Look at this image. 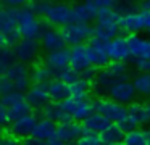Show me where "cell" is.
Returning <instances> with one entry per match:
<instances>
[{"label":"cell","mask_w":150,"mask_h":145,"mask_svg":"<svg viewBox=\"0 0 150 145\" xmlns=\"http://www.w3.org/2000/svg\"><path fill=\"white\" fill-rule=\"evenodd\" d=\"M31 10L37 16H44L50 26L63 28L73 21V6L66 2H50V0H33Z\"/></svg>","instance_id":"6da1fadb"},{"label":"cell","mask_w":150,"mask_h":145,"mask_svg":"<svg viewBox=\"0 0 150 145\" xmlns=\"http://www.w3.org/2000/svg\"><path fill=\"white\" fill-rule=\"evenodd\" d=\"M121 79H129V68L126 61H110L98 68L92 81V90L97 95H107L108 89Z\"/></svg>","instance_id":"7a4b0ae2"},{"label":"cell","mask_w":150,"mask_h":145,"mask_svg":"<svg viewBox=\"0 0 150 145\" xmlns=\"http://www.w3.org/2000/svg\"><path fill=\"white\" fill-rule=\"evenodd\" d=\"M120 13L115 8H107L97 11V16L94 19V37L102 39L108 42L115 35L121 34V26H120Z\"/></svg>","instance_id":"3957f363"},{"label":"cell","mask_w":150,"mask_h":145,"mask_svg":"<svg viewBox=\"0 0 150 145\" xmlns=\"http://www.w3.org/2000/svg\"><path fill=\"white\" fill-rule=\"evenodd\" d=\"M18 19V31H20L21 37H29V39H39L42 31L45 29L44 23L39 19V16L29 8H18L16 13Z\"/></svg>","instance_id":"277c9868"},{"label":"cell","mask_w":150,"mask_h":145,"mask_svg":"<svg viewBox=\"0 0 150 145\" xmlns=\"http://www.w3.org/2000/svg\"><path fill=\"white\" fill-rule=\"evenodd\" d=\"M120 26L121 32L124 34H136V32H144L150 29V11L147 10H132V11L123 13L120 16Z\"/></svg>","instance_id":"5b68a950"},{"label":"cell","mask_w":150,"mask_h":145,"mask_svg":"<svg viewBox=\"0 0 150 145\" xmlns=\"http://www.w3.org/2000/svg\"><path fill=\"white\" fill-rule=\"evenodd\" d=\"M16 13H18V8L0 6V32L5 35V44L8 47L15 45L21 39V34L18 31Z\"/></svg>","instance_id":"8992f818"},{"label":"cell","mask_w":150,"mask_h":145,"mask_svg":"<svg viewBox=\"0 0 150 145\" xmlns=\"http://www.w3.org/2000/svg\"><path fill=\"white\" fill-rule=\"evenodd\" d=\"M82 132H84L82 122L74 121V119H68V121L58 122L55 135H53L50 140H47V144H50V145L73 144V142H78L79 135H81Z\"/></svg>","instance_id":"52a82bcc"},{"label":"cell","mask_w":150,"mask_h":145,"mask_svg":"<svg viewBox=\"0 0 150 145\" xmlns=\"http://www.w3.org/2000/svg\"><path fill=\"white\" fill-rule=\"evenodd\" d=\"M63 37L66 45H76V44H86L89 39L94 37V28L89 23H76L71 21L62 28Z\"/></svg>","instance_id":"ba28073f"},{"label":"cell","mask_w":150,"mask_h":145,"mask_svg":"<svg viewBox=\"0 0 150 145\" xmlns=\"http://www.w3.org/2000/svg\"><path fill=\"white\" fill-rule=\"evenodd\" d=\"M94 111L102 113L103 116H107L111 122H120L121 119L126 116L127 113V106L123 103L115 102L110 97H103L100 95L98 98L94 100Z\"/></svg>","instance_id":"9c48e42d"},{"label":"cell","mask_w":150,"mask_h":145,"mask_svg":"<svg viewBox=\"0 0 150 145\" xmlns=\"http://www.w3.org/2000/svg\"><path fill=\"white\" fill-rule=\"evenodd\" d=\"M62 106L66 111V115L69 116V119H74V121L82 122L92 111H94V102H91L89 98H68L62 100Z\"/></svg>","instance_id":"30bf717a"},{"label":"cell","mask_w":150,"mask_h":145,"mask_svg":"<svg viewBox=\"0 0 150 145\" xmlns=\"http://www.w3.org/2000/svg\"><path fill=\"white\" fill-rule=\"evenodd\" d=\"M13 52L18 61L21 63H33L37 60L40 53V42L37 39H29V37H21L16 44L13 45Z\"/></svg>","instance_id":"8fae6325"},{"label":"cell","mask_w":150,"mask_h":145,"mask_svg":"<svg viewBox=\"0 0 150 145\" xmlns=\"http://www.w3.org/2000/svg\"><path fill=\"white\" fill-rule=\"evenodd\" d=\"M107 97H110L115 102L123 103V105L127 106L129 103L136 102L137 93H136V89H134L131 79H121V81H118V82H115L113 86L108 89Z\"/></svg>","instance_id":"7c38bea8"},{"label":"cell","mask_w":150,"mask_h":145,"mask_svg":"<svg viewBox=\"0 0 150 145\" xmlns=\"http://www.w3.org/2000/svg\"><path fill=\"white\" fill-rule=\"evenodd\" d=\"M87 47V55H89V61L94 68H102L107 63H110V57H108V48H107V42L102 39L92 37L86 42Z\"/></svg>","instance_id":"4fadbf2b"},{"label":"cell","mask_w":150,"mask_h":145,"mask_svg":"<svg viewBox=\"0 0 150 145\" xmlns=\"http://www.w3.org/2000/svg\"><path fill=\"white\" fill-rule=\"evenodd\" d=\"M5 74L11 79V82H13V86L16 90L24 92V90L29 89V86H31V69L28 68L26 63H21V61L16 60L15 63H11L10 66H8V69L5 71Z\"/></svg>","instance_id":"5bb4252c"},{"label":"cell","mask_w":150,"mask_h":145,"mask_svg":"<svg viewBox=\"0 0 150 145\" xmlns=\"http://www.w3.org/2000/svg\"><path fill=\"white\" fill-rule=\"evenodd\" d=\"M37 122V118L33 113H26V115L20 116L16 119H11L10 121V134H13L16 139L24 140L26 137H29L33 134V129Z\"/></svg>","instance_id":"9a60e30c"},{"label":"cell","mask_w":150,"mask_h":145,"mask_svg":"<svg viewBox=\"0 0 150 145\" xmlns=\"http://www.w3.org/2000/svg\"><path fill=\"white\" fill-rule=\"evenodd\" d=\"M107 48H108V57H110L111 61H129L131 60L126 34L124 35L118 34L113 39H110L107 42Z\"/></svg>","instance_id":"2e32d148"},{"label":"cell","mask_w":150,"mask_h":145,"mask_svg":"<svg viewBox=\"0 0 150 145\" xmlns=\"http://www.w3.org/2000/svg\"><path fill=\"white\" fill-rule=\"evenodd\" d=\"M39 39H40V47L47 52L58 50V48L66 47V42H65V37H63L62 29L57 28V26L45 28Z\"/></svg>","instance_id":"e0dca14e"},{"label":"cell","mask_w":150,"mask_h":145,"mask_svg":"<svg viewBox=\"0 0 150 145\" xmlns=\"http://www.w3.org/2000/svg\"><path fill=\"white\" fill-rule=\"evenodd\" d=\"M26 95V102L31 105V108L34 110H42L47 103L50 102L49 90H47V84L34 82V86H29Z\"/></svg>","instance_id":"ac0fdd59"},{"label":"cell","mask_w":150,"mask_h":145,"mask_svg":"<svg viewBox=\"0 0 150 145\" xmlns=\"http://www.w3.org/2000/svg\"><path fill=\"white\" fill-rule=\"evenodd\" d=\"M127 47H129L131 60L137 57H150V37H145L140 32L126 34Z\"/></svg>","instance_id":"d6986e66"},{"label":"cell","mask_w":150,"mask_h":145,"mask_svg":"<svg viewBox=\"0 0 150 145\" xmlns=\"http://www.w3.org/2000/svg\"><path fill=\"white\" fill-rule=\"evenodd\" d=\"M69 66H71L73 69H76L79 74L92 66L91 61H89V55H87V47H86V44L71 45V48H69Z\"/></svg>","instance_id":"ffe728a7"},{"label":"cell","mask_w":150,"mask_h":145,"mask_svg":"<svg viewBox=\"0 0 150 145\" xmlns=\"http://www.w3.org/2000/svg\"><path fill=\"white\" fill-rule=\"evenodd\" d=\"M127 116L136 126L145 127L150 124V102H132L127 105Z\"/></svg>","instance_id":"44dd1931"},{"label":"cell","mask_w":150,"mask_h":145,"mask_svg":"<svg viewBox=\"0 0 150 145\" xmlns=\"http://www.w3.org/2000/svg\"><path fill=\"white\" fill-rule=\"evenodd\" d=\"M44 63L53 71V74H57L60 69H63L65 66L69 64V48L63 47V48H58V50L47 52Z\"/></svg>","instance_id":"7402d4cb"},{"label":"cell","mask_w":150,"mask_h":145,"mask_svg":"<svg viewBox=\"0 0 150 145\" xmlns=\"http://www.w3.org/2000/svg\"><path fill=\"white\" fill-rule=\"evenodd\" d=\"M55 131H57V122L44 116L42 119H37L31 135L36 137L37 140H40L42 144H47V140H50L55 135Z\"/></svg>","instance_id":"603a6c76"},{"label":"cell","mask_w":150,"mask_h":145,"mask_svg":"<svg viewBox=\"0 0 150 145\" xmlns=\"http://www.w3.org/2000/svg\"><path fill=\"white\" fill-rule=\"evenodd\" d=\"M110 124H111L110 119L98 111H92L91 115L82 121V127H84L86 131H92V132H97V134L103 132Z\"/></svg>","instance_id":"cb8c5ba5"},{"label":"cell","mask_w":150,"mask_h":145,"mask_svg":"<svg viewBox=\"0 0 150 145\" xmlns=\"http://www.w3.org/2000/svg\"><path fill=\"white\" fill-rule=\"evenodd\" d=\"M95 16H97V10L87 2H78L76 5H73V21L91 24L95 19Z\"/></svg>","instance_id":"d4e9b609"},{"label":"cell","mask_w":150,"mask_h":145,"mask_svg":"<svg viewBox=\"0 0 150 145\" xmlns=\"http://www.w3.org/2000/svg\"><path fill=\"white\" fill-rule=\"evenodd\" d=\"M47 90H49V97L52 102H62V100L69 97V87L66 82H63L58 77H52L47 82Z\"/></svg>","instance_id":"484cf974"},{"label":"cell","mask_w":150,"mask_h":145,"mask_svg":"<svg viewBox=\"0 0 150 145\" xmlns=\"http://www.w3.org/2000/svg\"><path fill=\"white\" fill-rule=\"evenodd\" d=\"M131 82H132L134 89H136L137 97L150 100V73L136 71V74L132 76Z\"/></svg>","instance_id":"4316f807"},{"label":"cell","mask_w":150,"mask_h":145,"mask_svg":"<svg viewBox=\"0 0 150 145\" xmlns=\"http://www.w3.org/2000/svg\"><path fill=\"white\" fill-rule=\"evenodd\" d=\"M68 87H69V97H73V98H89V95L92 92V82L82 76H79L74 82L68 84Z\"/></svg>","instance_id":"83f0119b"},{"label":"cell","mask_w":150,"mask_h":145,"mask_svg":"<svg viewBox=\"0 0 150 145\" xmlns=\"http://www.w3.org/2000/svg\"><path fill=\"white\" fill-rule=\"evenodd\" d=\"M123 137H124V131L116 124V122H111L103 132H100V139L102 144L105 145H118L123 144Z\"/></svg>","instance_id":"f1b7e54d"},{"label":"cell","mask_w":150,"mask_h":145,"mask_svg":"<svg viewBox=\"0 0 150 145\" xmlns=\"http://www.w3.org/2000/svg\"><path fill=\"white\" fill-rule=\"evenodd\" d=\"M42 111H44V116H45V118L52 119V121H55V122H63V121H68L69 119V116L66 115V111L63 110V106L60 102H52V100H50V102L42 108Z\"/></svg>","instance_id":"f546056e"},{"label":"cell","mask_w":150,"mask_h":145,"mask_svg":"<svg viewBox=\"0 0 150 145\" xmlns=\"http://www.w3.org/2000/svg\"><path fill=\"white\" fill-rule=\"evenodd\" d=\"M53 76H55L53 71L50 69L45 63H37V64H34L33 69H31V81H33V82L47 84Z\"/></svg>","instance_id":"4dcf8cb0"},{"label":"cell","mask_w":150,"mask_h":145,"mask_svg":"<svg viewBox=\"0 0 150 145\" xmlns=\"http://www.w3.org/2000/svg\"><path fill=\"white\" fill-rule=\"evenodd\" d=\"M123 144L126 145H145V135H144V127L137 126L124 132Z\"/></svg>","instance_id":"1f68e13d"},{"label":"cell","mask_w":150,"mask_h":145,"mask_svg":"<svg viewBox=\"0 0 150 145\" xmlns=\"http://www.w3.org/2000/svg\"><path fill=\"white\" fill-rule=\"evenodd\" d=\"M16 61V57H15V52L11 50L8 45H4L0 47V74H4L5 71L8 69L11 63Z\"/></svg>","instance_id":"d6a6232c"},{"label":"cell","mask_w":150,"mask_h":145,"mask_svg":"<svg viewBox=\"0 0 150 145\" xmlns=\"http://www.w3.org/2000/svg\"><path fill=\"white\" fill-rule=\"evenodd\" d=\"M7 110H8L10 121H11V119H16V118H20V116H23V115H26V113H29V111H31V105L26 102V98H24V100H21V102L13 103V105L8 106Z\"/></svg>","instance_id":"836d02e7"},{"label":"cell","mask_w":150,"mask_h":145,"mask_svg":"<svg viewBox=\"0 0 150 145\" xmlns=\"http://www.w3.org/2000/svg\"><path fill=\"white\" fill-rule=\"evenodd\" d=\"M26 98V95H24V92H21V90H11V92L5 93V95H0V103L2 105H5L8 108V106H11L13 103L16 102H21V100Z\"/></svg>","instance_id":"e575fe53"},{"label":"cell","mask_w":150,"mask_h":145,"mask_svg":"<svg viewBox=\"0 0 150 145\" xmlns=\"http://www.w3.org/2000/svg\"><path fill=\"white\" fill-rule=\"evenodd\" d=\"M78 144H81V145H100L102 144L100 134L92 132V131H86L84 129V132L78 139Z\"/></svg>","instance_id":"d590c367"},{"label":"cell","mask_w":150,"mask_h":145,"mask_svg":"<svg viewBox=\"0 0 150 145\" xmlns=\"http://www.w3.org/2000/svg\"><path fill=\"white\" fill-rule=\"evenodd\" d=\"M81 76V74L78 73V71L76 69H73L71 66H65L63 68V69H60L58 73L55 74V77H58V79H62L63 82H66V84H71V82H74L76 79H78V77Z\"/></svg>","instance_id":"8d00e7d4"},{"label":"cell","mask_w":150,"mask_h":145,"mask_svg":"<svg viewBox=\"0 0 150 145\" xmlns=\"http://www.w3.org/2000/svg\"><path fill=\"white\" fill-rule=\"evenodd\" d=\"M137 8H139L137 0H116V3H115V10H116L120 15L132 11V10H137Z\"/></svg>","instance_id":"74e56055"},{"label":"cell","mask_w":150,"mask_h":145,"mask_svg":"<svg viewBox=\"0 0 150 145\" xmlns=\"http://www.w3.org/2000/svg\"><path fill=\"white\" fill-rule=\"evenodd\" d=\"M132 64L136 71H142V73H150V57H137L132 58Z\"/></svg>","instance_id":"f35d334b"},{"label":"cell","mask_w":150,"mask_h":145,"mask_svg":"<svg viewBox=\"0 0 150 145\" xmlns=\"http://www.w3.org/2000/svg\"><path fill=\"white\" fill-rule=\"evenodd\" d=\"M84 2H87L97 11H100V10H107V8H115L116 0H84Z\"/></svg>","instance_id":"ab89813d"},{"label":"cell","mask_w":150,"mask_h":145,"mask_svg":"<svg viewBox=\"0 0 150 145\" xmlns=\"http://www.w3.org/2000/svg\"><path fill=\"white\" fill-rule=\"evenodd\" d=\"M15 90V86L11 82V79L7 76V74H0V95H5V93Z\"/></svg>","instance_id":"60d3db41"},{"label":"cell","mask_w":150,"mask_h":145,"mask_svg":"<svg viewBox=\"0 0 150 145\" xmlns=\"http://www.w3.org/2000/svg\"><path fill=\"white\" fill-rule=\"evenodd\" d=\"M10 124V116H8V110L5 105L0 103V126H7Z\"/></svg>","instance_id":"b9f144b4"},{"label":"cell","mask_w":150,"mask_h":145,"mask_svg":"<svg viewBox=\"0 0 150 145\" xmlns=\"http://www.w3.org/2000/svg\"><path fill=\"white\" fill-rule=\"evenodd\" d=\"M29 0H0V3L4 6H13V8H20L21 5H26Z\"/></svg>","instance_id":"7bdbcfd3"},{"label":"cell","mask_w":150,"mask_h":145,"mask_svg":"<svg viewBox=\"0 0 150 145\" xmlns=\"http://www.w3.org/2000/svg\"><path fill=\"white\" fill-rule=\"evenodd\" d=\"M20 142V139H16L13 134H4L2 137H0V145L4 144H18Z\"/></svg>","instance_id":"ee69618b"},{"label":"cell","mask_w":150,"mask_h":145,"mask_svg":"<svg viewBox=\"0 0 150 145\" xmlns=\"http://www.w3.org/2000/svg\"><path fill=\"white\" fill-rule=\"evenodd\" d=\"M139 8L150 11V0H140V2H139Z\"/></svg>","instance_id":"f6af8a7d"},{"label":"cell","mask_w":150,"mask_h":145,"mask_svg":"<svg viewBox=\"0 0 150 145\" xmlns=\"http://www.w3.org/2000/svg\"><path fill=\"white\" fill-rule=\"evenodd\" d=\"M144 135H145V145H150V124L144 127Z\"/></svg>","instance_id":"bcb514c9"},{"label":"cell","mask_w":150,"mask_h":145,"mask_svg":"<svg viewBox=\"0 0 150 145\" xmlns=\"http://www.w3.org/2000/svg\"><path fill=\"white\" fill-rule=\"evenodd\" d=\"M4 45H7V44H5V35L0 32V47H4Z\"/></svg>","instance_id":"7dc6e473"},{"label":"cell","mask_w":150,"mask_h":145,"mask_svg":"<svg viewBox=\"0 0 150 145\" xmlns=\"http://www.w3.org/2000/svg\"><path fill=\"white\" fill-rule=\"evenodd\" d=\"M4 134H5V132H4V126H0V137H2Z\"/></svg>","instance_id":"c3c4849f"},{"label":"cell","mask_w":150,"mask_h":145,"mask_svg":"<svg viewBox=\"0 0 150 145\" xmlns=\"http://www.w3.org/2000/svg\"><path fill=\"white\" fill-rule=\"evenodd\" d=\"M147 34H149V37H150V29H149V31H147Z\"/></svg>","instance_id":"681fc988"}]
</instances>
